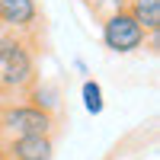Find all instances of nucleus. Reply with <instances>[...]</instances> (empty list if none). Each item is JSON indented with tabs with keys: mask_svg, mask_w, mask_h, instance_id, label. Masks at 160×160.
<instances>
[{
	"mask_svg": "<svg viewBox=\"0 0 160 160\" xmlns=\"http://www.w3.org/2000/svg\"><path fill=\"white\" fill-rule=\"evenodd\" d=\"M35 48V38L0 29V99H22L38 83Z\"/></svg>",
	"mask_w": 160,
	"mask_h": 160,
	"instance_id": "obj_1",
	"label": "nucleus"
},
{
	"mask_svg": "<svg viewBox=\"0 0 160 160\" xmlns=\"http://www.w3.org/2000/svg\"><path fill=\"white\" fill-rule=\"evenodd\" d=\"M0 29L38 38L42 29V10L35 0H0Z\"/></svg>",
	"mask_w": 160,
	"mask_h": 160,
	"instance_id": "obj_4",
	"label": "nucleus"
},
{
	"mask_svg": "<svg viewBox=\"0 0 160 160\" xmlns=\"http://www.w3.org/2000/svg\"><path fill=\"white\" fill-rule=\"evenodd\" d=\"M99 38L112 55H131V51L148 45V32L141 29V22L128 10H118L112 16H106L99 22Z\"/></svg>",
	"mask_w": 160,
	"mask_h": 160,
	"instance_id": "obj_3",
	"label": "nucleus"
},
{
	"mask_svg": "<svg viewBox=\"0 0 160 160\" xmlns=\"http://www.w3.org/2000/svg\"><path fill=\"white\" fill-rule=\"evenodd\" d=\"M55 141L51 135H19L0 141V160H51Z\"/></svg>",
	"mask_w": 160,
	"mask_h": 160,
	"instance_id": "obj_5",
	"label": "nucleus"
},
{
	"mask_svg": "<svg viewBox=\"0 0 160 160\" xmlns=\"http://www.w3.org/2000/svg\"><path fill=\"white\" fill-rule=\"evenodd\" d=\"M22 99H29V102H35V106H42L45 112H55V109H58V87H55V83H35Z\"/></svg>",
	"mask_w": 160,
	"mask_h": 160,
	"instance_id": "obj_7",
	"label": "nucleus"
},
{
	"mask_svg": "<svg viewBox=\"0 0 160 160\" xmlns=\"http://www.w3.org/2000/svg\"><path fill=\"white\" fill-rule=\"evenodd\" d=\"M55 131V112H45L35 102H16L3 99L0 102V135L19 138V135H51Z\"/></svg>",
	"mask_w": 160,
	"mask_h": 160,
	"instance_id": "obj_2",
	"label": "nucleus"
},
{
	"mask_svg": "<svg viewBox=\"0 0 160 160\" xmlns=\"http://www.w3.org/2000/svg\"><path fill=\"white\" fill-rule=\"evenodd\" d=\"M125 10L141 22V29L148 35H157L160 32V0H128Z\"/></svg>",
	"mask_w": 160,
	"mask_h": 160,
	"instance_id": "obj_6",
	"label": "nucleus"
},
{
	"mask_svg": "<svg viewBox=\"0 0 160 160\" xmlns=\"http://www.w3.org/2000/svg\"><path fill=\"white\" fill-rule=\"evenodd\" d=\"M80 96H83V109H87L90 115H99V112H102L106 99H102V87L96 83V80H83V87H80Z\"/></svg>",
	"mask_w": 160,
	"mask_h": 160,
	"instance_id": "obj_9",
	"label": "nucleus"
},
{
	"mask_svg": "<svg viewBox=\"0 0 160 160\" xmlns=\"http://www.w3.org/2000/svg\"><path fill=\"white\" fill-rule=\"evenodd\" d=\"M80 3H83V10L93 16V22H102L106 16H112V13L125 10L128 0H80Z\"/></svg>",
	"mask_w": 160,
	"mask_h": 160,
	"instance_id": "obj_8",
	"label": "nucleus"
}]
</instances>
